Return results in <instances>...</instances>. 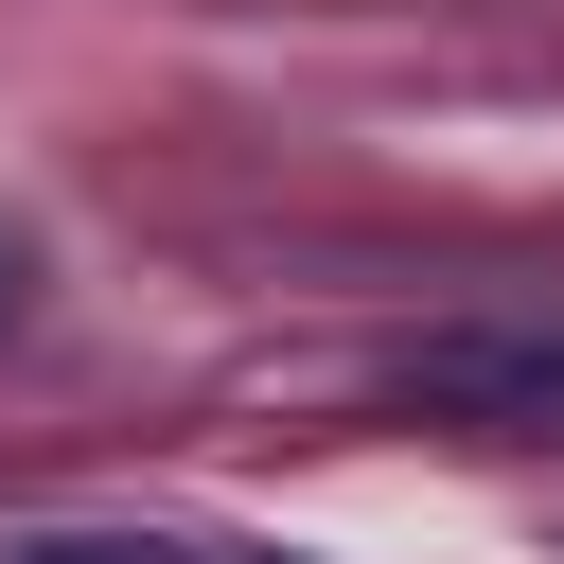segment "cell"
<instances>
[{"instance_id": "3957f363", "label": "cell", "mask_w": 564, "mask_h": 564, "mask_svg": "<svg viewBox=\"0 0 564 564\" xmlns=\"http://www.w3.org/2000/svg\"><path fill=\"white\" fill-rule=\"evenodd\" d=\"M18 282H35V264H18V247H0V317H18Z\"/></svg>"}, {"instance_id": "6da1fadb", "label": "cell", "mask_w": 564, "mask_h": 564, "mask_svg": "<svg viewBox=\"0 0 564 564\" xmlns=\"http://www.w3.org/2000/svg\"><path fill=\"white\" fill-rule=\"evenodd\" d=\"M405 405L458 441H564V317H458L405 352Z\"/></svg>"}, {"instance_id": "7a4b0ae2", "label": "cell", "mask_w": 564, "mask_h": 564, "mask_svg": "<svg viewBox=\"0 0 564 564\" xmlns=\"http://www.w3.org/2000/svg\"><path fill=\"white\" fill-rule=\"evenodd\" d=\"M18 564H194V546H159V529H53V546H18Z\"/></svg>"}]
</instances>
